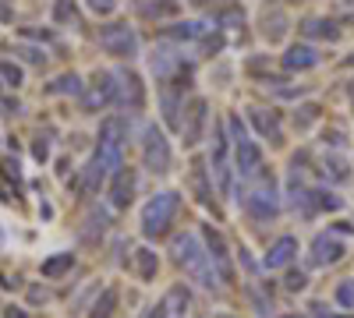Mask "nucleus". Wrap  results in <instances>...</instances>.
<instances>
[{
    "label": "nucleus",
    "instance_id": "ddd939ff",
    "mask_svg": "<svg viewBox=\"0 0 354 318\" xmlns=\"http://www.w3.org/2000/svg\"><path fill=\"white\" fill-rule=\"evenodd\" d=\"M135 198V170L131 166H121L110 177V206L113 209H128Z\"/></svg>",
    "mask_w": 354,
    "mask_h": 318
},
{
    "label": "nucleus",
    "instance_id": "f03ea898",
    "mask_svg": "<svg viewBox=\"0 0 354 318\" xmlns=\"http://www.w3.org/2000/svg\"><path fill=\"white\" fill-rule=\"evenodd\" d=\"M238 198H241V209L255 223H270V219L280 216V191L273 184V173L270 170H262L259 177H252V181H241Z\"/></svg>",
    "mask_w": 354,
    "mask_h": 318
},
{
    "label": "nucleus",
    "instance_id": "de8ad7c7",
    "mask_svg": "<svg viewBox=\"0 0 354 318\" xmlns=\"http://www.w3.org/2000/svg\"><path fill=\"white\" fill-rule=\"evenodd\" d=\"M28 301H32V304H46V290H43V286H32V290H28Z\"/></svg>",
    "mask_w": 354,
    "mask_h": 318
},
{
    "label": "nucleus",
    "instance_id": "393cba45",
    "mask_svg": "<svg viewBox=\"0 0 354 318\" xmlns=\"http://www.w3.org/2000/svg\"><path fill=\"white\" fill-rule=\"evenodd\" d=\"M283 32H287V18H283V11H266V14H262V36L270 39V43H280Z\"/></svg>",
    "mask_w": 354,
    "mask_h": 318
},
{
    "label": "nucleus",
    "instance_id": "5701e85b",
    "mask_svg": "<svg viewBox=\"0 0 354 318\" xmlns=\"http://www.w3.org/2000/svg\"><path fill=\"white\" fill-rule=\"evenodd\" d=\"M106 181H110V177H106V170H103L100 159L93 156V159H88V166L82 170V191H85V195H96Z\"/></svg>",
    "mask_w": 354,
    "mask_h": 318
},
{
    "label": "nucleus",
    "instance_id": "412c9836",
    "mask_svg": "<svg viewBox=\"0 0 354 318\" xmlns=\"http://www.w3.org/2000/svg\"><path fill=\"white\" fill-rule=\"evenodd\" d=\"M205 28H209L205 21H177V25L163 28V36L167 39H177V43H188V39H202Z\"/></svg>",
    "mask_w": 354,
    "mask_h": 318
},
{
    "label": "nucleus",
    "instance_id": "ea45409f",
    "mask_svg": "<svg viewBox=\"0 0 354 318\" xmlns=\"http://www.w3.org/2000/svg\"><path fill=\"white\" fill-rule=\"evenodd\" d=\"M283 286H287V290H305V286H308V276H305V272H287Z\"/></svg>",
    "mask_w": 354,
    "mask_h": 318
},
{
    "label": "nucleus",
    "instance_id": "603ef678",
    "mask_svg": "<svg viewBox=\"0 0 354 318\" xmlns=\"http://www.w3.org/2000/svg\"><path fill=\"white\" fill-rule=\"evenodd\" d=\"M330 318H354V315H330Z\"/></svg>",
    "mask_w": 354,
    "mask_h": 318
},
{
    "label": "nucleus",
    "instance_id": "6e6552de",
    "mask_svg": "<svg viewBox=\"0 0 354 318\" xmlns=\"http://www.w3.org/2000/svg\"><path fill=\"white\" fill-rule=\"evenodd\" d=\"M110 103H117V78L113 71H96L93 85L82 92V113H100Z\"/></svg>",
    "mask_w": 354,
    "mask_h": 318
},
{
    "label": "nucleus",
    "instance_id": "9b49d317",
    "mask_svg": "<svg viewBox=\"0 0 354 318\" xmlns=\"http://www.w3.org/2000/svg\"><path fill=\"white\" fill-rule=\"evenodd\" d=\"M117 103H121L128 113H138L145 106V85L135 71H117Z\"/></svg>",
    "mask_w": 354,
    "mask_h": 318
},
{
    "label": "nucleus",
    "instance_id": "58836bf2",
    "mask_svg": "<svg viewBox=\"0 0 354 318\" xmlns=\"http://www.w3.org/2000/svg\"><path fill=\"white\" fill-rule=\"evenodd\" d=\"M0 173H4L15 188H21V166H18V159H0Z\"/></svg>",
    "mask_w": 354,
    "mask_h": 318
},
{
    "label": "nucleus",
    "instance_id": "cd10ccee",
    "mask_svg": "<svg viewBox=\"0 0 354 318\" xmlns=\"http://www.w3.org/2000/svg\"><path fill=\"white\" fill-rule=\"evenodd\" d=\"M167 311H177V318H188V308H192V294L185 290V286H170L167 294Z\"/></svg>",
    "mask_w": 354,
    "mask_h": 318
},
{
    "label": "nucleus",
    "instance_id": "bb28decb",
    "mask_svg": "<svg viewBox=\"0 0 354 318\" xmlns=\"http://www.w3.org/2000/svg\"><path fill=\"white\" fill-rule=\"evenodd\" d=\"M312 209H315V212H340V209H344V198L333 195V191L312 188Z\"/></svg>",
    "mask_w": 354,
    "mask_h": 318
},
{
    "label": "nucleus",
    "instance_id": "a19ab883",
    "mask_svg": "<svg viewBox=\"0 0 354 318\" xmlns=\"http://www.w3.org/2000/svg\"><path fill=\"white\" fill-rule=\"evenodd\" d=\"M85 4H88V11H93V14H110L117 8V0H85Z\"/></svg>",
    "mask_w": 354,
    "mask_h": 318
},
{
    "label": "nucleus",
    "instance_id": "c85d7f7f",
    "mask_svg": "<svg viewBox=\"0 0 354 318\" xmlns=\"http://www.w3.org/2000/svg\"><path fill=\"white\" fill-rule=\"evenodd\" d=\"M117 286H106V290L96 297V304H93V311H88V318H110L113 315V308H117Z\"/></svg>",
    "mask_w": 354,
    "mask_h": 318
},
{
    "label": "nucleus",
    "instance_id": "4be33fe9",
    "mask_svg": "<svg viewBox=\"0 0 354 318\" xmlns=\"http://www.w3.org/2000/svg\"><path fill=\"white\" fill-rule=\"evenodd\" d=\"M192 188H195V195H198V201L202 206H213V184H209V177H205V163L202 159H195L192 163Z\"/></svg>",
    "mask_w": 354,
    "mask_h": 318
},
{
    "label": "nucleus",
    "instance_id": "2eb2a0df",
    "mask_svg": "<svg viewBox=\"0 0 354 318\" xmlns=\"http://www.w3.org/2000/svg\"><path fill=\"white\" fill-rule=\"evenodd\" d=\"M160 110H163V124L181 131V110H185V99H181V85H163L160 92Z\"/></svg>",
    "mask_w": 354,
    "mask_h": 318
},
{
    "label": "nucleus",
    "instance_id": "37998d69",
    "mask_svg": "<svg viewBox=\"0 0 354 318\" xmlns=\"http://www.w3.org/2000/svg\"><path fill=\"white\" fill-rule=\"evenodd\" d=\"M32 156H36L39 163H46V156H50V141H46L43 135L36 138V146H32Z\"/></svg>",
    "mask_w": 354,
    "mask_h": 318
},
{
    "label": "nucleus",
    "instance_id": "c756f323",
    "mask_svg": "<svg viewBox=\"0 0 354 318\" xmlns=\"http://www.w3.org/2000/svg\"><path fill=\"white\" fill-rule=\"evenodd\" d=\"M106 226H110V212H106V209H93V212L85 216V226H82V237H85V241H93V237H96V230H100V234H103Z\"/></svg>",
    "mask_w": 354,
    "mask_h": 318
},
{
    "label": "nucleus",
    "instance_id": "0eeeda50",
    "mask_svg": "<svg viewBox=\"0 0 354 318\" xmlns=\"http://www.w3.org/2000/svg\"><path fill=\"white\" fill-rule=\"evenodd\" d=\"M202 248L205 255H209V262H213V272L220 283H234V262H230V248L223 241L220 230L213 226H202Z\"/></svg>",
    "mask_w": 354,
    "mask_h": 318
},
{
    "label": "nucleus",
    "instance_id": "6ab92c4d",
    "mask_svg": "<svg viewBox=\"0 0 354 318\" xmlns=\"http://www.w3.org/2000/svg\"><path fill=\"white\" fill-rule=\"evenodd\" d=\"M71 269H75V251L50 255V258H43V266H39L43 279H61V276H68Z\"/></svg>",
    "mask_w": 354,
    "mask_h": 318
},
{
    "label": "nucleus",
    "instance_id": "e433bc0d",
    "mask_svg": "<svg viewBox=\"0 0 354 318\" xmlns=\"http://www.w3.org/2000/svg\"><path fill=\"white\" fill-rule=\"evenodd\" d=\"M0 78H4V85H15V89H18V85H21V68L18 64H11V61H0Z\"/></svg>",
    "mask_w": 354,
    "mask_h": 318
},
{
    "label": "nucleus",
    "instance_id": "09e8293b",
    "mask_svg": "<svg viewBox=\"0 0 354 318\" xmlns=\"http://www.w3.org/2000/svg\"><path fill=\"white\" fill-rule=\"evenodd\" d=\"M4 110H8V113H21V103H18V99H4Z\"/></svg>",
    "mask_w": 354,
    "mask_h": 318
},
{
    "label": "nucleus",
    "instance_id": "4c0bfd02",
    "mask_svg": "<svg viewBox=\"0 0 354 318\" xmlns=\"http://www.w3.org/2000/svg\"><path fill=\"white\" fill-rule=\"evenodd\" d=\"M337 304L354 311V279H344V283L337 286Z\"/></svg>",
    "mask_w": 354,
    "mask_h": 318
},
{
    "label": "nucleus",
    "instance_id": "79ce46f5",
    "mask_svg": "<svg viewBox=\"0 0 354 318\" xmlns=\"http://www.w3.org/2000/svg\"><path fill=\"white\" fill-rule=\"evenodd\" d=\"M223 50V36H205V43H202V53L205 57H213V53H220Z\"/></svg>",
    "mask_w": 354,
    "mask_h": 318
},
{
    "label": "nucleus",
    "instance_id": "f704fd0d",
    "mask_svg": "<svg viewBox=\"0 0 354 318\" xmlns=\"http://www.w3.org/2000/svg\"><path fill=\"white\" fill-rule=\"evenodd\" d=\"M227 128H230V141H234V146H241V141H248V128H245V121L238 117V113H234V117H227Z\"/></svg>",
    "mask_w": 354,
    "mask_h": 318
},
{
    "label": "nucleus",
    "instance_id": "9d476101",
    "mask_svg": "<svg viewBox=\"0 0 354 318\" xmlns=\"http://www.w3.org/2000/svg\"><path fill=\"white\" fill-rule=\"evenodd\" d=\"M347 255V244L337 237V234H319L315 241H312V251H308V262L312 266H319V269H326V266H337L340 258Z\"/></svg>",
    "mask_w": 354,
    "mask_h": 318
},
{
    "label": "nucleus",
    "instance_id": "f3484780",
    "mask_svg": "<svg viewBox=\"0 0 354 318\" xmlns=\"http://www.w3.org/2000/svg\"><path fill=\"white\" fill-rule=\"evenodd\" d=\"M301 36L308 39H326V43H337L344 32H340V25L330 21V18H305L301 21Z\"/></svg>",
    "mask_w": 354,
    "mask_h": 318
},
{
    "label": "nucleus",
    "instance_id": "dca6fc26",
    "mask_svg": "<svg viewBox=\"0 0 354 318\" xmlns=\"http://www.w3.org/2000/svg\"><path fill=\"white\" fill-rule=\"evenodd\" d=\"M322 61V53L315 50V46H308V43H298V46H290L287 53H283V68L287 71H308V68H315Z\"/></svg>",
    "mask_w": 354,
    "mask_h": 318
},
{
    "label": "nucleus",
    "instance_id": "7c9ffc66",
    "mask_svg": "<svg viewBox=\"0 0 354 318\" xmlns=\"http://www.w3.org/2000/svg\"><path fill=\"white\" fill-rule=\"evenodd\" d=\"M15 53L21 57L25 64H36V68H43V64H46V53H43V46H28V43H18V46H15Z\"/></svg>",
    "mask_w": 354,
    "mask_h": 318
},
{
    "label": "nucleus",
    "instance_id": "864d4df0",
    "mask_svg": "<svg viewBox=\"0 0 354 318\" xmlns=\"http://www.w3.org/2000/svg\"><path fill=\"white\" fill-rule=\"evenodd\" d=\"M280 318H301V315H280Z\"/></svg>",
    "mask_w": 354,
    "mask_h": 318
},
{
    "label": "nucleus",
    "instance_id": "3c124183",
    "mask_svg": "<svg viewBox=\"0 0 354 318\" xmlns=\"http://www.w3.org/2000/svg\"><path fill=\"white\" fill-rule=\"evenodd\" d=\"M192 4H198V8H205V4H213V0H192Z\"/></svg>",
    "mask_w": 354,
    "mask_h": 318
},
{
    "label": "nucleus",
    "instance_id": "7ed1b4c3",
    "mask_svg": "<svg viewBox=\"0 0 354 318\" xmlns=\"http://www.w3.org/2000/svg\"><path fill=\"white\" fill-rule=\"evenodd\" d=\"M177 209H181V195H177V191H160V195H153L149 201H145V209H142V234H145V237H156V241L167 237Z\"/></svg>",
    "mask_w": 354,
    "mask_h": 318
},
{
    "label": "nucleus",
    "instance_id": "c03bdc74",
    "mask_svg": "<svg viewBox=\"0 0 354 318\" xmlns=\"http://www.w3.org/2000/svg\"><path fill=\"white\" fill-rule=\"evenodd\" d=\"M138 318H170V311H167V304L160 301V304H153V308H145Z\"/></svg>",
    "mask_w": 354,
    "mask_h": 318
},
{
    "label": "nucleus",
    "instance_id": "49530a36",
    "mask_svg": "<svg viewBox=\"0 0 354 318\" xmlns=\"http://www.w3.org/2000/svg\"><path fill=\"white\" fill-rule=\"evenodd\" d=\"M0 21H15V4L11 0H0Z\"/></svg>",
    "mask_w": 354,
    "mask_h": 318
},
{
    "label": "nucleus",
    "instance_id": "aec40b11",
    "mask_svg": "<svg viewBox=\"0 0 354 318\" xmlns=\"http://www.w3.org/2000/svg\"><path fill=\"white\" fill-rule=\"evenodd\" d=\"M248 117H252V124L259 128V135L262 138H270V141H283V135H280V121H277V113H266V110H248Z\"/></svg>",
    "mask_w": 354,
    "mask_h": 318
},
{
    "label": "nucleus",
    "instance_id": "a211bd4d",
    "mask_svg": "<svg viewBox=\"0 0 354 318\" xmlns=\"http://www.w3.org/2000/svg\"><path fill=\"white\" fill-rule=\"evenodd\" d=\"M319 173H322V181H330V184H347L351 181L347 159L344 156H333V152H326V156L319 159Z\"/></svg>",
    "mask_w": 354,
    "mask_h": 318
},
{
    "label": "nucleus",
    "instance_id": "6e6d98bb",
    "mask_svg": "<svg viewBox=\"0 0 354 318\" xmlns=\"http://www.w3.org/2000/svg\"><path fill=\"white\" fill-rule=\"evenodd\" d=\"M0 85H4V81H0Z\"/></svg>",
    "mask_w": 354,
    "mask_h": 318
},
{
    "label": "nucleus",
    "instance_id": "5fc2aeb1",
    "mask_svg": "<svg viewBox=\"0 0 354 318\" xmlns=\"http://www.w3.org/2000/svg\"><path fill=\"white\" fill-rule=\"evenodd\" d=\"M216 318H234V315H216Z\"/></svg>",
    "mask_w": 354,
    "mask_h": 318
},
{
    "label": "nucleus",
    "instance_id": "20e7f679",
    "mask_svg": "<svg viewBox=\"0 0 354 318\" xmlns=\"http://www.w3.org/2000/svg\"><path fill=\"white\" fill-rule=\"evenodd\" d=\"M209 170L216 177L220 195H230L234 184V173H230V138H227V124L216 121L213 124V141H209Z\"/></svg>",
    "mask_w": 354,
    "mask_h": 318
},
{
    "label": "nucleus",
    "instance_id": "8fccbe9b",
    "mask_svg": "<svg viewBox=\"0 0 354 318\" xmlns=\"http://www.w3.org/2000/svg\"><path fill=\"white\" fill-rule=\"evenodd\" d=\"M4 318H28V315H25V311H21V308H15V304H11V308H8V311H4Z\"/></svg>",
    "mask_w": 354,
    "mask_h": 318
},
{
    "label": "nucleus",
    "instance_id": "473e14b6",
    "mask_svg": "<svg viewBox=\"0 0 354 318\" xmlns=\"http://www.w3.org/2000/svg\"><path fill=\"white\" fill-rule=\"evenodd\" d=\"M216 25H245V8L241 4H230L216 14Z\"/></svg>",
    "mask_w": 354,
    "mask_h": 318
},
{
    "label": "nucleus",
    "instance_id": "72a5a7b5",
    "mask_svg": "<svg viewBox=\"0 0 354 318\" xmlns=\"http://www.w3.org/2000/svg\"><path fill=\"white\" fill-rule=\"evenodd\" d=\"M319 113H322V106L305 103V106H298V113H294V124H298V128H308L312 121H319Z\"/></svg>",
    "mask_w": 354,
    "mask_h": 318
},
{
    "label": "nucleus",
    "instance_id": "1a4fd4ad",
    "mask_svg": "<svg viewBox=\"0 0 354 318\" xmlns=\"http://www.w3.org/2000/svg\"><path fill=\"white\" fill-rule=\"evenodd\" d=\"M205 124H209V106H205V99H192L185 106V117H181L185 146H198V141L205 138Z\"/></svg>",
    "mask_w": 354,
    "mask_h": 318
},
{
    "label": "nucleus",
    "instance_id": "c9c22d12",
    "mask_svg": "<svg viewBox=\"0 0 354 318\" xmlns=\"http://www.w3.org/2000/svg\"><path fill=\"white\" fill-rule=\"evenodd\" d=\"M53 21L57 25L75 21V0H57V4H53Z\"/></svg>",
    "mask_w": 354,
    "mask_h": 318
},
{
    "label": "nucleus",
    "instance_id": "a878e982",
    "mask_svg": "<svg viewBox=\"0 0 354 318\" xmlns=\"http://www.w3.org/2000/svg\"><path fill=\"white\" fill-rule=\"evenodd\" d=\"M135 266H138V276L149 283V279H156V269H160V258H156V251L153 248H138L135 251Z\"/></svg>",
    "mask_w": 354,
    "mask_h": 318
},
{
    "label": "nucleus",
    "instance_id": "39448f33",
    "mask_svg": "<svg viewBox=\"0 0 354 318\" xmlns=\"http://www.w3.org/2000/svg\"><path fill=\"white\" fill-rule=\"evenodd\" d=\"M142 163L153 173H170V166H174L170 141L156 124H145V131H142Z\"/></svg>",
    "mask_w": 354,
    "mask_h": 318
},
{
    "label": "nucleus",
    "instance_id": "b1692460",
    "mask_svg": "<svg viewBox=\"0 0 354 318\" xmlns=\"http://www.w3.org/2000/svg\"><path fill=\"white\" fill-rule=\"evenodd\" d=\"M85 92V81L78 74H61L46 85V96H82Z\"/></svg>",
    "mask_w": 354,
    "mask_h": 318
},
{
    "label": "nucleus",
    "instance_id": "a18cd8bd",
    "mask_svg": "<svg viewBox=\"0 0 354 318\" xmlns=\"http://www.w3.org/2000/svg\"><path fill=\"white\" fill-rule=\"evenodd\" d=\"M322 141H330L333 149H344V146H347V138H344V131H326V135H322Z\"/></svg>",
    "mask_w": 354,
    "mask_h": 318
},
{
    "label": "nucleus",
    "instance_id": "423d86ee",
    "mask_svg": "<svg viewBox=\"0 0 354 318\" xmlns=\"http://www.w3.org/2000/svg\"><path fill=\"white\" fill-rule=\"evenodd\" d=\"M100 46L113 57H135L138 53V32L128 21H110L100 25Z\"/></svg>",
    "mask_w": 354,
    "mask_h": 318
},
{
    "label": "nucleus",
    "instance_id": "4468645a",
    "mask_svg": "<svg viewBox=\"0 0 354 318\" xmlns=\"http://www.w3.org/2000/svg\"><path fill=\"white\" fill-rule=\"evenodd\" d=\"M294 258H298V237L283 234V237H277L270 244V251H266V258H262V266L266 269H287Z\"/></svg>",
    "mask_w": 354,
    "mask_h": 318
},
{
    "label": "nucleus",
    "instance_id": "2f4dec72",
    "mask_svg": "<svg viewBox=\"0 0 354 318\" xmlns=\"http://www.w3.org/2000/svg\"><path fill=\"white\" fill-rule=\"evenodd\" d=\"M252 304H255V311L266 318V315H273V297H270V290H259V286H252Z\"/></svg>",
    "mask_w": 354,
    "mask_h": 318
},
{
    "label": "nucleus",
    "instance_id": "f257e3e1",
    "mask_svg": "<svg viewBox=\"0 0 354 318\" xmlns=\"http://www.w3.org/2000/svg\"><path fill=\"white\" fill-rule=\"evenodd\" d=\"M174 258H177V266L188 272V279H195L202 290H220V279L213 272V262H209V255H205L198 234H177L174 237Z\"/></svg>",
    "mask_w": 354,
    "mask_h": 318
},
{
    "label": "nucleus",
    "instance_id": "f8f14e48",
    "mask_svg": "<svg viewBox=\"0 0 354 318\" xmlns=\"http://www.w3.org/2000/svg\"><path fill=\"white\" fill-rule=\"evenodd\" d=\"M234 170H238L241 181H252V177H259V173L266 170L262 166V149L255 146L252 138L241 141V146H234Z\"/></svg>",
    "mask_w": 354,
    "mask_h": 318
}]
</instances>
